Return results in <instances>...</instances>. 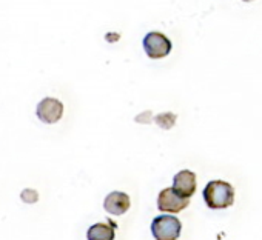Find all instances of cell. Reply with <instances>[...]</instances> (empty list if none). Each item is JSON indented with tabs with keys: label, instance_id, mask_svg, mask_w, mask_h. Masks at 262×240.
I'll return each mask as SVG.
<instances>
[{
	"label": "cell",
	"instance_id": "cell-1",
	"mask_svg": "<svg viewBox=\"0 0 262 240\" xmlns=\"http://www.w3.org/2000/svg\"><path fill=\"white\" fill-rule=\"evenodd\" d=\"M204 200L210 209H225L234 203V188L224 180H211L204 188Z\"/></svg>",
	"mask_w": 262,
	"mask_h": 240
},
{
	"label": "cell",
	"instance_id": "cell-2",
	"mask_svg": "<svg viewBox=\"0 0 262 240\" xmlns=\"http://www.w3.org/2000/svg\"><path fill=\"white\" fill-rule=\"evenodd\" d=\"M181 231V220L170 214H161L151 222V234L156 240H178Z\"/></svg>",
	"mask_w": 262,
	"mask_h": 240
},
{
	"label": "cell",
	"instance_id": "cell-3",
	"mask_svg": "<svg viewBox=\"0 0 262 240\" xmlns=\"http://www.w3.org/2000/svg\"><path fill=\"white\" fill-rule=\"evenodd\" d=\"M142 45H144L145 54L150 59L167 57L171 53V48H173L170 39L165 34L159 33V31H151L148 34H145V37L142 40Z\"/></svg>",
	"mask_w": 262,
	"mask_h": 240
},
{
	"label": "cell",
	"instance_id": "cell-4",
	"mask_svg": "<svg viewBox=\"0 0 262 240\" xmlns=\"http://www.w3.org/2000/svg\"><path fill=\"white\" fill-rule=\"evenodd\" d=\"M36 114L43 124L53 125L59 122L60 117L63 115V103L54 97H45L39 102Z\"/></svg>",
	"mask_w": 262,
	"mask_h": 240
},
{
	"label": "cell",
	"instance_id": "cell-5",
	"mask_svg": "<svg viewBox=\"0 0 262 240\" xmlns=\"http://www.w3.org/2000/svg\"><path fill=\"white\" fill-rule=\"evenodd\" d=\"M190 205V199L181 197L178 196L173 188H165L159 193L158 197V208L162 212H181L182 209H185Z\"/></svg>",
	"mask_w": 262,
	"mask_h": 240
},
{
	"label": "cell",
	"instance_id": "cell-6",
	"mask_svg": "<svg viewBox=\"0 0 262 240\" xmlns=\"http://www.w3.org/2000/svg\"><path fill=\"white\" fill-rule=\"evenodd\" d=\"M173 191L185 199H190L196 193V174L190 170L179 171L173 179Z\"/></svg>",
	"mask_w": 262,
	"mask_h": 240
},
{
	"label": "cell",
	"instance_id": "cell-7",
	"mask_svg": "<svg viewBox=\"0 0 262 240\" xmlns=\"http://www.w3.org/2000/svg\"><path fill=\"white\" fill-rule=\"evenodd\" d=\"M131 206L129 196L122 193V191H113L110 193L105 200H103V208L106 212L114 214V215H122L125 214Z\"/></svg>",
	"mask_w": 262,
	"mask_h": 240
},
{
	"label": "cell",
	"instance_id": "cell-8",
	"mask_svg": "<svg viewBox=\"0 0 262 240\" xmlns=\"http://www.w3.org/2000/svg\"><path fill=\"white\" fill-rule=\"evenodd\" d=\"M117 225L111 220H106V223H94L86 231L88 240H114V229Z\"/></svg>",
	"mask_w": 262,
	"mask_h": 240
},
{
	"label": "cell",
	"instance_id": "cell-9",
	"mask_svg": "<svg viewBox=\"0 0 262 240\" xmlns=\"http://www.w3.org/2000/svg\"><path fill=\"white\" fill-rule=\"evenodd\" d=\"M155 122L159 125V128L170 130L176 124V114H173V112H162V114L155 117Z\"/></svg>",
	"mask_w": 262,
	"mask_h": 240
},
{
	"label": "cell",
	"instance_id": "cell-10",
	"mask_svg": "<svg viewBox=\"0 0 262 240\" xmlns=\"http://www.w3.org/2000/svg\"><path fill=\"white\" fill-rule=\"evenodd\" d=\"M20 199H22V202H25V203H36V202L39 200V194H37L36 189L27 188V189L22 191Z\"/></svg>",
	"mask_w": 262,
	"mask_h": 240
},
{
	"label": "cell",
	"instance_id": "cell-11",
	"mask_svg": "<svg viewBox=\"0 0 262 240\" xmlns=\"http://www.w3.org/2000/svg\"><path fill=\"white\" fill-rule=\"evenodd\" d=\"M150 120H151V111H145V112H142V115L136 117V122H141V124H147Z\"/></svg>",
	"mask_w": 262,
	"mask_h": 240
},
{
	"label": "cell",
	"instance_id": "cell-12",
	"mask_svg": "<svg viewBox=\"0 0 262 240\" xmlns=\"http://www.w3.org/2000/svg\"><path fill=\"white\" fill-rule=\"evenodd\" d=\"M244 2H251V0H244Z\"/></svg>",
	"mask_w": 262,
	"mask_h": 240
}]
</instances>
